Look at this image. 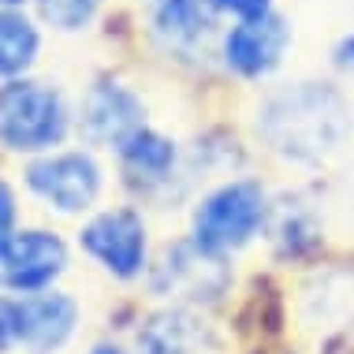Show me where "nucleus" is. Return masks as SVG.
<instances>
[{
	"label": "nucleus",
	"instance_id": "nucleus-1",
	"mask_svg": "<svg viewBox=\"0 0 354 354\" xmlns=\"http://www.w3.org/2000/svg\"><path fill=\"white\" fill-rule=\"evenodd\" d=\"M261 127L280 153L313 160L343 142L347 109H343L339 93L324 90V86H299V90H287L269 101Z\"/></svg>",
	"mask_w": 354,
	"mask_h": 354
},
{
	"label": "nucleus",
	"instance_id": "nucleus-2",
	"mask_svg": "<svg viewBox=\"0 0 354 354\" xmlns=\"http://www.w3.org/2000/svg\"><path fill=\"white\" fill-rule=\"evenodd\" d=\"M68 116L53 90L37 82H12L0 90V138L12 149H45L64 138Z\"/></svg>",
	"mask_w": 354,
	"mask_h": 354
},
{
	"label": "nucleus",
	"instance_id": "nucleus-3",
	"mask_svg": "<svg viewBox=\"0 0 354 354\" xmlns=\"http://www.w3.org/2000/svg\"><path fill=\"white\" fill-rule=\"evenodd\" d=\"M265 216V198L254 183H232L205 198L194 216V243L205 254H220L246 243Z\"/></svg>",
	"mask_w": 354,
	"mask_h": 354
},
{
	"label": "nucleus",
	"instance_id": "nucleus-4",
	"mask_svg": "<svg viewBox=\"0 0 354 354\" xmlns=\"http://www.w3.org/2000/svg\"><path fill=\"white\" fill-rule=\"evenodd\" d=\"M64 269V243L45 232H23L8 235L0 243V280L19 291L45 287Z\"/></svg>",
	"mask_w": 354,
	"mask_h": 354
},
{
	"label": "nucleus",
	"instance_id": "nucleus-5",
	"mask_svg": "<svg viewBox=\"0 0 354 354\" xmlns=\"http://www.w3.org/2000/svg\"><path fill=\"white\" fill-rule=\"evenodd\" d=\"M97 165L82 153H60V157L37 160L30 168V187L64 213L90 205L97 198Z\"/></svg>",
	"mask_w": 354,
	"mask_h": 354
},
{
	"label": "nucleus",
	"instance_id": "nucleus-6",
	"mask_svg": "<svg viewBox=\"0 0 354 354\" xmlns=\"http://www.w3.org/2000/svg\"><path fill=\"white\" fill-rule=\"evenodd\" d=\"M82 246L97 261L109 265L112 272L131 276V272H138L142 254H146L142 220L135 213H104L82 232Z\"/></svg>",
	"mask_w": 354,
	"mask_h": 354
},
{
	"label": "nucleus",
	"instance_id": "nucleus-7",
	"mask_svg": "<svg viewBox=\"0 0 354 354\" xmlns=\"http://www.w3.org/2000/svg\"><path fill=\"white\" fill-rule=\"evenodd\" d=\"M287 45V26L276 15H261V19H246L243 26H235L227 34V60L232 68L243 75H265L280 60Z\"/></svg>",
	"mask_w": 354,
	"mask_h": 354
},
{
	"label": "nucleus",
	"instance_id": "nucleus-8",
	"mask_svg": "<svg viewBox=\"0 0 354 354\" xmlns=\"http://www.w3.org/2000/svg\"><path fill=\"white\" fill-rule=\"evenodd\" d=\"M19 339L30 343L34 351H53L71 336L75 328V302L68 295H34V299L15 302Z\"/></svg>",
	"mask_w": 354,
	"mask_h": 354
},
{
	"label": "nucleus",
	"instance_id": "nucleus-9",
	"mask_svg": "<svg viewBox=\"0 0 354 354\" xmlns=\"http://www.w3.org/2000/svg\"><path fill=\"white\" fill-rule=\"evenodd\" d=\"M86 131L101 142H127L138 127V101L120 86H97L86 101Z\"/></svg>",
	"mask_w": 354,
	"mask_h": 354
},
{
	"label": "nucleus",
	"instance_id": "nucleus-10",
	"mask_svg": "<svg viewBox=\"0 0 354 354\" xmlns=\"http://www.w3.org/2000/svg\"><path fill=\"white\" fill-rule=\"evenodd\" d=\"M37 34L23 15L0 12V75H15L34 60Z\"/></svg>",
	"mask_w": 354,
	"mask_h": 354
},
{
	"label": "nucleus",
	"instance_id": "nucleus-11",
	"mask_svg": "<svg viewBox=\"0 0 354 354\" xmlns=\"http://www.w3.org/2000/svg\"><path fill=\"white\" fill-rule=\"evenodd\" d=\"M123 157L135 171H146V176H160L171 165V146L153 131H135L127 142H123Z\"/></svg>",
	"mask_w": 354,
	"mask_h": 354
},
{
	"label": "nucleus",
	"instance_id": "nucleus-12",
	"mask_svg": "<svg viewBox=\"0 0 354 354\" xmlns=\"http://www.w3.org/2000/svg\"><path fill=\"white\" fill-rule=\"evenodd\" d=\"M205 26L209 23L198 0H165V8H160V30L171 37H198Z\"/></svg>",
	"mask_w": 354,
	"mask_h": 354
},
{
	"label": "nucleus",
	"instance_id": "nucleus-13",
	"mask_svg": "<svg viewBox=\"0 0 354 354\" xmlns=\"http://www.w3.org/2000/svg\"><path fill=\"white\" fill-rule=\"evenodd\" d=\"M93 8H97V0H41V15L60 30H79L93 15Z\"/></svg>",
	"mask_w": 354,
	"mask_h": 354
},
{
	"label": "nucleus",
	"instance_id": "nucleus-14",
	"mask_svg": "<svg viewBox=\"0 0 354 354\" xmlns=\"http://www.w3.org/2000/svg\"><path fill=\"white\" fill-rule=\"evenodd\" d=\"M220 12H232V15H243V19H261L269 15V0H209Z\"/></svg>",
	"mask_w": 354,
	"mask_h": 354
},
{
	"label": "nucleus",
	"instance_id": "nucleus-15",
	"mask_svg": "<svg viewBox=\"0 0 354 354\" xmlns=\"http://www.w3.org/2000/svg\"><path fill=\"white\" fill-rule=\"evenodd\" d=\"M12 339H19V317H15V302H0V351Z\"/></svg>",
	"mask_w": 354,
	"mask_h": 354
},
{
	"label": "nucleus",
	"instance_id": "nucleus-16",
	"mask_svg": "<svg viewBox=\"0 0 354 354\" xmlns=\"http://www.w3.org/2000/svg\"><path fill=\"white\" fill-rule=\"evenodd\" d=\"M12 216H15L12 194H8V187L0 183V243H4V239H8V227H12Z\"/></svg>",
	"mask_w": 354,
	"mask_h": 354
},
{
	"label": "nucleus",
	"instance_id": "nucleus-17",
	"mask_svg": "<svg viewBox=\"0 0 354 354\" xmlns=\"http://www.w3.org/2000/svg\"><path fill=\"white\" fill-rule=\"evenodd\" d=\"M339 60L343 64H354V37H347V41L339 45Z\"/></svg>",
	"mask_w": 354,
	"mask_h": 354
},
{
	"label": "nucleus",
	"instance_id": "nucleus-18",
	"mask_svg": "<svg viewBox=\"0 0 354 354\" xmlns=\"http://www.w3.org/2000/svg\"><path fill=\"white\" fill-rule=\"evenodd\" d=\"M93 354H120V351H116V347H97Z\"/></svg>",
	"mask_w": 354,
	"mask_h": 354
},
{
	"label": "nucleus",
	"instance_id": "nucleus-19",
	"mask_svg": "<svg viewBox=\"0 0 354 354\" xmlns=\"http://www.w3.org/2000/svg\"><path fill=\"white\" fill-rule=\"evenodd\" d=\"M0 4H19V0H0Z\"/></svg>",
	"mask_w": 354,
	"mask_h": 354
}]
</instances>
